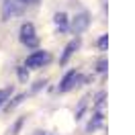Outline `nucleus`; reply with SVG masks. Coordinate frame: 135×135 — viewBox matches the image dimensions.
Segmentation results:
<instances>
[{
  "label": "nucleus",
  "instance_id": "1",
  "mask_svg": "<svg viewBox=\"0 0 135 135\" xmlns=\"http://www.w3.org/2000/svg\"><path fill=\"white\" fill-rule=\"evenodd\" d=\"M25 10V2L23 0H4L2 4V17L4 18H15Z\"/></svg>",
  "mask_w": 135,
  "mask_h": 135
},
{
  "label": "nucleus",
  "instance_id": "2",
  "mask_svg": "<svg viewBox=\"0 0 135 135\" xmlns=\"http://www.w3.org/2000/svg\"><path fill=\"white\" fill-rule=\"evenodd\" d=\"M21 41L29 45V47H35L37 45V37H35V29L31 23H25V25L21 27Z\"/></svg>",
  "mask_w": 135,
  "mask_h": 135
},
{
  "label": "nucleus",
  "instance_id": "3",
  "mask_svg": "<svg viewBox=\"0 0 135 135\" xmlns=\"http://www.w3.org/2000/svg\"><path fill=\"white\" fill-rule=\"evenodd\" d=\"M47 59H49V53H45V51H35V53H31V55L27 57V68H41Z\"/></svg>",
  "mask_w": 135,
  "mask_h": 135
},
{
  "label": "nucleus",
  "instance_id": "4",
  "mask_svg": "<svg viewBox=\"0 0 135 135\" xmlns=\"http://www.w3.org/2000/svg\"><path fill=\"white\" fill-rule=\"evenodd\" d=\"M78 80H80V76H78L76 72H68L66 78H64L61 84H59V92H68L70 88H74V84H76Z\"/></svg>",
  "mask_w": 135,
  "mask_h": 135
},
{
  "label": "nucleus",
  "instance_id": "5",
  "mask_svg": "<svg viewBox=\"0 0 135 135\" xmlns=\"http://www.w3.org/2000/svg\"><path fill=\"white\" fill-rule=\"evenodd\" d=\"M86 27H88V15H84V12H82V15H78V17L72 21V29H74L76 33H82Z\"/></svg>",
  "mask_w": 135,
  "mask_h": 135
},
{
  "label": "nucleus",
  "instance_id": "6",
  "mask_svg": "<svg viewBox=\"0 0 135 135\" xmlns=\"http://www.w3.org/2000/svg\"><path fill=\"white\" fill-rule=\"evenodd\" d=\"M76 47H78V41H72V43H70V45L66 47V51H64V55L59 57V61H61V64H66L68 59H70V55L74 53V49H76Z\"/></svg>",
  "mask_w": 135,
  "mask_h": 135
},
{
  "label": "nucleus",
  "instance_id": "7",
  "mask_svg": "<svg viewBox=\"0 0 135 135\" xmlns=\"http://www.w3.org/2000/svg\"><path fill=\"white\" fill-rule=\"evenodd\" d=\"M55 25H57L61 31L68 29V17L64 15V12H57V15H55Z\"/></svg>",
  "mask_w": 135,
  "mask_h": 135
},
{
  "label": "nucleus",
  "instance_id": "8",
  "mask_svg": "<svg viewBox=\"0 0 135 135\" xmlns=\"http://www.w3.org/2000/svg\"><path fill=\"white\" fill-rule=\"evenodd\" d=\"M100 123H102V115H96V119H94V121H90L88 131H92V129H96V127H100Z\"/></svg>",
  "mask_w": 135,
  "mask_h": 135
},
{
  "label": "nucleus",
  "instance_id": "9",
  "mask_svg": "<svg viewBox=\"0 0 135 135\" xmlns=\"http://www.w3.org/2000/svg\"><path fill=\"white\" fill-rule=\"evenodd\" d=\"M86 100L88 98H82V102H80V109H78V113H76V119H80V115L84 113V107H86Z\"/></svg>",
  "mask_w": 135,
  "mask_h": 135
},
{
  "label": "nucleus",
  "instance_id": "10",
  "mask_svg": "<svg viewBox=\"0 0 135 135\" xmlns=\"http://www.w3.org/2000/svg\"><path fill=\"white\" fill-rule=\"evenodd\" d=\"M8 98V90H0V107L4 104V100Z\"/></svg>",
  "mask_w": 135,
  "mask_h": 135
},
{
  "label": "nucleus",
  "instance_id": "11",
  "mask_svg": "<svg viewBox=\"0 0 135 135\" xmlns=\"http://www.w3.org/2000/svg\"><path fill=\"white\" fill-rule=\"evenodd\" d=\"M107 41H109V37H107V35H104V37H100V41H98V45H100L102 49L107 47Z\"/></svg>",
  "mask_w": 135,
  "mask_h": 135
},
{
  "label": "nucleus",
  "instance_id": "12",
  "mask_svg": "<svg viewBox=\"0 0 135 135\" xmlns=\"http://www.w3.org/2000/svg\"><path fill=\"white\" fill-rule=\"evenodd\" d=\"M104 70H107V61H100L98 64V72H104Z\"/></svg>",
  "mask_w": 135,
  "mask_h": 135
},
{
  "label": "nucleus",
  "instance_id": "13",
  "mask_svg": "<svg viewBox=\"0 0 135 135\" xmlns=\"http://www.w3.org/2000/svg\"><path fill=\"white\" fill-rule=\"evenodd\" d=\"M23 2H25V4H35L37 0H23Z\"/></svg>",
  "mask_w": 135,
  "mask_h": 135
},
{
  "label": "nucleus",
  "instance_id": "14",
  "mask_svg": "<svg viewBox=\"0 0 135 135\" xmlns=\"http://www.w3.org/2000/svg\"><path fill=\"white\" fill-rule=\"evenodd\" d=\"M37 135H49V133H45V131H39V133H37Z\"/></svg>",
  "mask_w": 135,
  "mask_h": 135
}]
</instances>
